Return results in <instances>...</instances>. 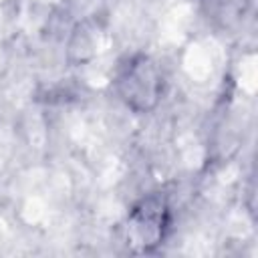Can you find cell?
Here are the masks:
<instances>
[{
    "label": "cell",
    "instance_id": "1",
    "mask_svg": "<svg viewBox=\"0 0 258 258\" xmlns=\"http://www.w3.org/2000/svg\"><path fill=\"white\" fill-rule=\"evenodd\" d=\"M157 73L149 58L141 56L131 60L127 73L121 79L123 99L133 107H149V103L157 97Z\"/></svg>",
    "mask_w": 258,
    "mask_h": 258
}]
</instances>
